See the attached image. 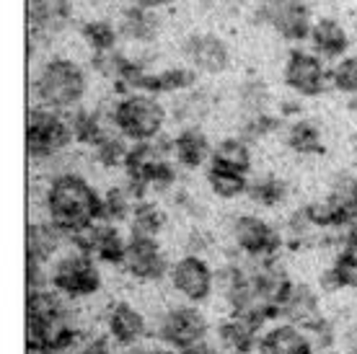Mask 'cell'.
Segmentation results:
<instances>
[{"instance_id": "e0dca14e", "label": "cell", "mask_w": 357, "mask_h": 354, "mask_svg": "<svg viewBox=\"0 0 357 354\" xmlns=\"http://www.w3.org/2000/svg\"><path fill=\"white\" fill-rule=\"evenodd\" d=\"M171 140H174V160L184 169H202L213 158L215 145H210L207 134L199 127H181Z\"/></svg>"}, {"instance_id": "836d02e7", "label": "cell", "mask_w": 357, "mask_h": 354, "mask_svg": "<svg viewBox=\"0 0 357 354\" xmlns=\"http://www.w3.org/2000/svg\"><path fill=\"white\" fill-rule=\"evenodd\" d=\"M251 202L261 204V207H277L287 199V184L277 176H259L249 181V192Z\"/></svg>"}, {"instance_id": "9a60e30c", "label": "cell", "mask_w": 357, "mask_h": 354, "mask_svg": "<svg viewBox=\"0 0 357 354\" xmlns=\"http://www.w3.org/2000/svg\"><path fill=\"white\" fill-rule=\"evenodd\" d=\"M308 45L316 54H321L324 60H340L344 54H349V45H352V36H349L347 26L342 24L340 18L321 16L313 18L311 34H308Z\"/></svg>"}, {"instance_id": "7bdbcfd3", "label": "cell", "mask_w": 357, "mask_h": 354, "mask_svg": "<svg viewBox=\"0 0 357 354\" xmlns=\"http://www.w3.org/2000/svg\"><path fill=\"white\" fill-rule=\"evenodd\" d=\"M135 354H166L163 349H140V352H135Z\"/></svg>"}, {"instance_id": "8992f818", "label": "cell", "mask_w": 357, "mask_h": 354, "mask_svg": "<svg viewBox=\"0 0 357 354\" xmlns=\"http://www.w3.org/2000/svg\"><path fill=\"white\" fill-rule=\"evenodd\" d=\"M50 284L60 295H68V298L96 295L101 290V272L96 266V259L86 256L83 251L57 259V264L50 272Z\"/></svg>"}, {"instance_id": "ee69618b", "label": "cell", "mask_w": 357, "mask_h": 354, "mask_svg": "<svg viewBox=\"0 0 357 354\" xmlns=\"http://www.w3.org/2000/svg\"><path fill=\"white\" fill-rule=\"evenodd\" d=\"M355 155H357V145H355Z\"/></svg>"}, {"instance_id": "3957f363", "label": "cell", "mask_w": 357, "mask_h": 354, "mask_svg": "<svg viewBox=\"0 0 357 354\" xmlns=\"http://www.w3.org/2000/svg\"><path fill=\"white\" fill-rule=\"evenodd\" d=\"M112 122L114 130L130 142H151L161 137L166 124V109L158 101V96L132 91L122 93L112 107Z\"/></svg>"}, {"instance_id": "7402d4cb", "label": "cell", "mask_w": 357, "mask_h": 354, "mask_svg": "<svg viewBox=\"0 0 357 354\" xmlns=\"http://www.w3.org/2000/svg\"><path fill=\"white\" fill-rule=\"evenodd\" d=\"M68 238L52 220L50 222H31L26 228V259L47 264L60 251L63 240Z\"/></svg>"}, {"instance_id": "60d3db41", "label": "cell", "mask_w": 357, "mask_h": 354, "mask_svg": "<svg viewBox=\"0 0 357 354\" xmlns=\"http://www.w3.org/2000/svg\"><path fill=\"white\" fill-rule=\"evenodd\" d=\"M135 6H140V8H151V10H158V8H166L171 6L174 0H132Z\"/></svg>"}, {"instance_id": "8fae6325", "label": "cell", "mask_w": 357, "mask_h": 354, "mask_svg": "<svg viewBox=\"0 0 357 354\" xmlns=\"http://www.w3.org/2000/svg\"><path fill=\"white\" fill-rule=\"evenodd\" d=\"M122 266L135 279H143V282H158L171 272L161 243L153 236H130Z\"/></svg>"}, {"instance_id": "74e56055", "label": "cell", "mask_w": 357, "mask_h": 354, "mask_svg": "<svg viewBox=\"0 0 357 354\" xmlns=\"http://www.w3.org/2000/svg\"><path fill=\"white\" fill-rule=\"evenodd\" d=\"M78 354H112V349H109L107 339H96V341L83 344L81 349H78Z\"/></svg>"}, {"instance_id": "7c38bea8", "label": "cell", "mask_w": 357, "mask_h": 354, "mask_svg": "<svg viewBox=\"0 0 357 354\" xmlns=\"http://www.w3.org/2000/svg\"><path fill=\"white\" fill-rule=\"evenodd\" d=\"M205 316L197 308H189V305L171 308L161 318V326H158V339L166 346H174V349H187L192 344H199V341H205Z\"/></svg>"}, {"instance_id": "d590c367", "label": "cell", "mask_w": 357, "mask_h": 354, "mask_svg": "<svg viewBox=\"0 0 357 354\" xmlns=\"http://www.w3.org/2000/svg\"><path fill=\"white\" fill-rule=\"evenodd\" d=\"M238 98H241V109L243 116L246 114H259V111H269V88L264 86V80L259 78H251L246 80L238 91Z\"/></svg>"}, {"instance_id": "ba28073f", "label": "cell", "mask_w": 357, "mask_h": 354, "mask_svg": "<svg viewBox=\"0 0 357 354\" xmlns=\"http://www.w3.org/2000/svg\"><path fill=\"white\" fill-rule=\"evenodd\" d=\"M231 233L236 246L257 261L275 259L277 251L282 248V233L272 228L267 220L257 217V215H238L231 225Z\"/></svg>"}, {"instance_id": "cb8c5ba5", "label": "cell", "mask_w": 357, "mask_h": 354, "mask_svg": "<svg viewBox=\"0 0 357 354\" xmlns=\"http://www.w3.org/2000/svg\"><path fill=\"white\" fill-rule=\"evenodd\" d=\"M285 145L298 155H319L324 153V134L321 127L313 119H290L285 130Z\"/></svg>"}, {"instance_id": "2e32d148", "label": "cell", "mask_w": 357, "mask_h": 354, "mask_svg": "<svg viewBox=\"0 0 357 354\" xmlns=\"http://www.w3.org/2000/svg\"><path fill=\"white\" fill-rule=\"evenodd\" d=\"M73 16L70 0H26V21L29 29L39 36L57 34L68 26Z\"/></svg>"}, {"instance_id": "484cf974", "label": "cell", "mask_w": 357, "mask_h": 354, "mask_svg": "<svg viewBox=\"0 0 357 354\" xmlns=\"http://www.w3.org/2000/svg\"><path fill=\"white\" fill-rule=\"evenodd\" d=\"M210 163H218V166H225V169L241 171V174H249L251 171V148L246 137H223L213 148V158Z\"/></svg>"}, {"instance_id": "f35d334b", "label": "cell", "mask_w": 357, "mask_h": 354, "mask_svg": "<svg viewBox=\"0 0 357 354\" xmlns=\"http://www.w3.org/2000/svg\"><path fill=\"white\" fill-rule=\"evenodd\" d=\"M205 248H207V238H202V233L195 231L192 236H189V251H192V254H197V256H199Z\"/></svg>"}, {"instance_id": "4fadbf2b", "label": "cell", "mask_w": 357, "mask_h": 354, "mask_svg": "<svg viewBox=\"0 0 357 354\" xmlns=\"http://www.w3.org/2000/svg\"><path fill=\"white\" fill-rule=\"evenodd\" d=\"M169 275L174 290L181 298H187L189 302H202L213 295V287H215L213 266L207 264L202 256H197V254L181 256L176 264L171 266Z\"/></svg>"}, {"instance_id": "7a4b0ae2", "label": "cell", "mask_w": 357, "mask_h": 354, "mask_svg": "<svg viewBox=\"0 0 357 354\" xmlns=\"http://www.w3.org/2000/svg\"><path fill=\"white\" fill-rule=\"evenodd\" d=\"M89 91L86 70L70 57H50L31 78V98L36 107L73 111L81 107Z\"/></svg>"}, {"instance_id": "f546056e", "label": "cell", "mask_w": 357, "mask_h": 354, "mask_svg": "<svg viewBox=\"0 0 357 354\" xmlns=\"http://www.w3.org/2000/svg\"><path fill=\"white\" fill-rule=\"evenodd\" d=\"M137 199L130 192V186H112L107 194H101V220L107 222H125L132 217V210Z\"/></svg>"}, {"instance_id": "6da1fadb", "label": "cell", "mask_w": 357, "mask_h": 354, "mask_svg": "<svg viewBox=\"0 0 357 354\" xmlns=\"http://www.w3.org/2000/svg\"><path fill=\"white\" fill-rule=\"evenodd\" d=\"M45 207L50 220L70 240L73 233L101 220V194L78 174H60L47 186Z\"/></svg>"}, {"instance_id": "5b68a950", "label": "cell", "mask_w": 357, "mask_h": 354, "mask_svg": "<svg viewBox=\"0 0 357 354\" xmlns=\"http://www.w3.org/2000/svg\"><path fill=\"white\" fill-rule=\"evenodd\" d=\"M254 18L285 42H305L313 26L311 8L303 0H257Z\"/></svg>"}, {"instance_id": "52a82bcc", "label": "cell", "mask_w": 357, "mask_h": 354, "mask_svg": "<svg viewBox=\"0 0 357 354\" xmlns=\"http://www.w3.org/2000/svg\"><path fill=\"white\" fill-rule=\"evenodd\" d=\"M282 83L301 98H316L329 88V70L313 49H293L282 65Z\"/></svg>"}, {"instance_id": "277c9868", "label": "cell", "mask_w": 357, "mask_h": 354, "mask_svg": "<svg viewBox=\"0 0 357 354\" xmlns=\"http://www.w3.org/2000/svg\"><path fill=\"white\" fill-rule=\"evenodd\" d=\"M75 142L65 111L31 107L26 111V153L31 160H52Z\"/></svg>"}, {"instance_id": "ab89813d", "label": "cell", "mask_w": 357, "mask_h": 354, "mask_svg": "<svg viewBox=\"0 0 357 354\" xmlns=\"http://www.w3.org/2000/svg\"><path fill=\"white\" fill-rule=\"evenodd\" d=\"M178 354H218L210 344H205V341H199V344H192L187 346V349H178Z\"/></svg>"}, {"instance_id": "ac0fdd59", "label": "cell", "mask_w": 357, "mask_h": 354, "mask_svg": "<svg viewBox=\"0 0 357 354\" xmlns=\"http://www.w3.org/2000/svg\"><path fill=\"white\" fill-rule=\"evenodd\" d=\"M116 29H119V36L127 39V42H135V45H151L155 42V36L161 31V21L155 16V10L151 8H140V6H130L119 13V21H116Z\"/></svg>"}, {"instance_id": "4316f807", "label": "cell", "mask_w": 357, "mask_h": 354, "mask_svg": "<svg viewBox=\"0 0 357 354\" xmlns=\"http://www.w3.org/2000/svg\"><path fill=\"white\" fill-rule=\"evenodd\" d=\"M205 178L210 189L220 199H236L249 192V174H241V171L225 169V166H218V163H210L205 171Z\"/></svg>"}, {"instance_id": "d6a6232c", "label": "cell", "mask_w": 357, "mask_h": 354, "mask_svg": "<svg viewBox=\"0 0 357 354\" xmlns=\"http://www.w3.org/2000/svg\"><path fill=\"white\" fill-rule=\"evenodd\" d=\"M130 222H132V236H153L155 238L163 231V225H166V215L161 213L158 204L140 199L135 204Z\"/></svg>"}, {"instance_id": "83f0119b", "label": "cell", "mask_w": 357, "mask_h": 354, "mask_svg": "<svg viewBox=\"0 0 357 354\" xmlns=\"http://www.w3.org/2000/svg\"><path fill=\"white\" fill-rule=\"evenodd\" d=\"M321 284L329 293H334V290H357V254L340 251L334 264L324 272Z\"/></svg>"}, {"instance_id": "603a6c76", "label": "cell", "mask_w": 357, "mask_h": 354, "mask_svg": "<svg viewBox=\"0 0 357 354\" xmlns=\"http://www.w3.org/2000/svg\"><path fill=\"white\" fill-rule=\"evenodd\" d=\"M218 337H220V344L231 354H254L259 346L257 344V326L241 316H231V318L220 321Z\"/></svg>"}, {"instance_id": "30bf717a", "label": "cell", "mask_w": 357, "mask_h": 354, "mask_svg": "<svg viewBox=\"0 0 357 354\" xmlns=\"http://www.w3.org/2000/svg\"><path fill=\"white\" fill-rule=\"evenodd\" d=\"M184 60L189 68H195L202 75H220L231 68V47L225 45L223 36L213 31H197L184 39Z\"/></svg>"}, {"instance_id": "e575fe53", "label": "cell", "mask_w": 357, "mask_h": 354, "mask_svg": "<svg viewBox=\"0 0 357 354\" xmlns=\"http://www.w3.org/2000/svg\"><path fill=\"white\" fill-rule=\"evenodd\" d=\"M329 86L344 96H357V54H344L329 70Z\"/></svg>"}, {"instance_id": "8d00e7d4", "label": "cell", "mask_w": 357, "mask_h": 354, "mask_svg": "<svg viewBox=\"0 0 357 354\" xmlns=\"http://www.w3.org/2000/svg\"><path fill=\"white\" fill-rule=\"evenodd\" d=\"M47 282H50V275L45 272V264H42V261H34V259H26V287H29V293H34V290H45Z\"/></svg>"}, {"instance_id": "9c48e42d", "label": "cell", "mask_w": 357, "mask_h": 354, "mask_svg": "<svg viewBox=\"0 0 357 354\" xmlns=\"http://www.w3.org/2000/svg\"><path fill=\"white\" fill-rule=\"evenodd\" d=\"M70 240L75 243L78 251H83L86 256L96 259L101 264L122 266V261H125L127 240L122 238V233L114 228V222L96 220L93 225H89V228L73 233Z\"/></svg>"}, {"instance_id": "d4e9b609", "label": "cell", "mask_w": 357, "mask_h": 354, "mask_svg": "<svg viewBox=\"0 0 357 354\" xmlns=\"http://www.w3.org/2000/svg\"><path fill=\"white\" fill-rule=\"evenodd\" d=\"M329 204L337 210V215L342 217V225L357 220V176L352 174H342L331 181V189L326 194Z\"/></svg>"}, {"instance_id": "5bb4252c", "label": "cell", "mask_w": 357, "mask_h": 354, "mask_svg": "<svg viewBox=\"0 0 357 354\" xmlns=\"http://www.w3.org/2000/svg\"><path fill=\"white\" fill-rule=\"evenodd\" d=\"M277 310H280V316H285L290 323L295 326L311 328L316 321L321 318L319 316V298L313 293L308 284H295L287 279L282 287H280V293H277Z\"/></svg>"}, {"instance_id": "f1b7e54d", "label": "cell", "mask_w": 357, "mask_h": 354, "mask_svg": "<svg viewBox=\"0 0 357 354\" xmlns=\"http://www.w3.org/2000/svg\"><path fill=\"white\" fill-rule=\"evenodd\" d=\"M81 36H83V42L89 45L91 52L101 54V52L116 49L119 29H116L112 21H107V18H91V21H83L81 24Z\"/></svg>"}, {"instance_id": "1f68e13d", "label": "cell", "mask_w": 357, "mask_h": 354, "mask_svg": "<svg viewBox=\"0 0 357 354\" xmlns=\"http://www.w3.org/2000/svg\"><path fill=\"white\" fill-rule=\"evenodd\" d=\"M127 142H130L127 137H122L116 130H112V132L104 134L96 145H91V151H93V158H96L101 166L116 169V166H125L127 153L132 148V145H127Z\"/></svg>"}, {"instance_id": "b9f144b4", "label": "cell", "mask_w": 357, "mask_h": 354, "mask_svg": "<svg viewBox=\"0 0 357 354\" xmlns=\"http://www.w3.org/2000/svg\"><path fill=\"white\" fill-rule=\"evenodd\" d=\"M347 352L349 354H357V326L349 328V334H347Z\"/></svg>"}, {"instance_id": "d6986e66", "label": "cell", "mask_w": 357, "mask_h": 354, "mask_svg": "<svg viewBox=\"0 0 357 354\" xmlns=\"http://www.w3.org/2000/svg\"><path fill=\"white\" fill-rule=\"evenodd\" d=\"M107 326H109V337L114 339L119 346H135L148 334L145 331V318L130 302H114L109 308Z\"/></svg>"}, {"instance_id": "44dd1931", "label": "cell", "mask_w": 357, "mask_h": 354, "mask_svg": "<svg viewBox=\"0 0 357 354\" xmlns=\"http://www.w3.org/2000/svg\"><path fill=\"white\" fill-rule=\"evenodd\" d=\"M257 354H313V344L303 334V328L295 323L269 328L259 341Z\"/></svg>"}, {"instance_id": "f6af8a7d", "label": "cell", "mask_w": 357, "mask_h": 354, "mask_svg": "<svg viewBox=\"0 0 357 354\" xmlns=\"http://www.w3.org/2000/svg\"><path fill=\"white\" fill-rule=\"evenodd\" d=\"M355 101H357V96H355Z\"/></svg>"}, {"instance_id": "4dcf8cb0", "label": "cell", "mask_w": 357, "mask_h": 354, "mask_svg": "<svg viewBox=\"0 0 357 354\" xmlns=\"http://www.w3.org/2000/svg\"><path fill=\"white\" fill-rule=\"evenodd\" d=\"M207 111H210V96L205 91L189 88L184 93H178L174 114L184 127H197L207 116Z\"/></svg>"}, {"instance_id": "ffe728a7", "label": "cell", "mask_w": 357, "mask_h": 354, "mask_svg": "<svg viewBox=\"0 0 357 354\" xmlns=\"http://www.w3.org/2000/svg\"><path fill=\"white\" fill-rule=\"evenodd\" d=\"M197 86V70L189 68V65H174V68H163V70H148L143 80V88L145 93H184V91L195 88Z\"/></svg>"}]
</instances>
